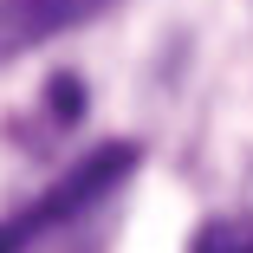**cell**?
Returning <instances> with one entry per match:
<instances>
[{
	"instance_id": "3",
	"label": "cell",
	"mask_w": 253,
	"mask_h": 253,
	"mask_svg": "<svg viewBox=\"0 0 253 253\" xmlns=\"http://www.w3.org/2000/svg\"><path fill=\"white\" fill-rule=\"evenodd\" d=\"M195 253H247V234L234 221H208V227L195 234Z\"/></svg>"
},
{
	"instance_id": "2",
	"label": "cell",
	"mask_w": 253,
	"mask_h": 253,
	"mask_svg": "<svg viewBox=\"0 0 253 253\" xmlns=\"http://www.w3.org/2000/svg\"><path fill=\"white\" fill-rule=\"evenodd\" d=\"M104 7H117V0H0V65L84 26V20H97Z\"/></svg>"
},
{
	"instance_id": "4",
	"label": "cell",
	"mask_w": 253,
	"mask_h": 253,
	"mask_svg": "<svg viewBox=\"0 0 253 253\" xmlns=\"http://www.w3.org/2000/svg\"><path fill=\"white\" fill-rule=\"evenodd\" d=\"M247 253H253V240H247Z\"/></svg>"
},
{
	"instance_id": "1",
	"label": "cell",
	"mask_w": 253,
	"mask_h": 253,
	"mask_svg": "<svg viewBox=\"0 0 253 253\" xmlns=\"http://www.w3.org/2000/svg\"><path fill=\"white\" fill-rule=\"evenodd\" d=\"M130 169H136V143H104V149H91V156H84L72 175H59V188H45L26 214L0 221V253H20V247H33L45 227H59V221L84 214L91 201H104Z\"/></svg>"
}]
</instances>
